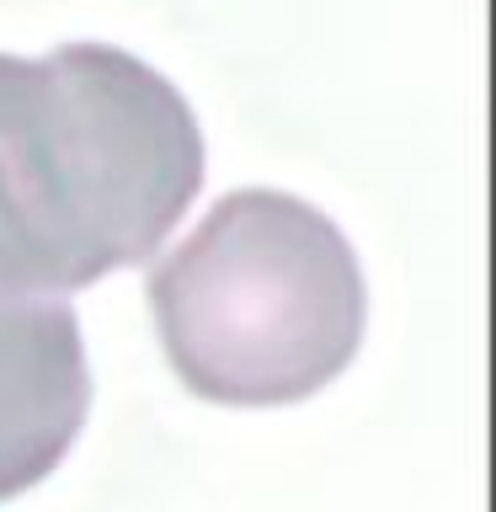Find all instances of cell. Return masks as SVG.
<instances>
[{
    "instance_id": "obj_1",
    "label": "cell",
    "mask_w": 496,
    "mask_h": 512,
    "mask_svg": "<svg viewBox=\"0 0 496 512\" xmlns=\"http://www.w3.org/2000/svg\"><path fill=\"white\" fill-rule=\"evenodd\" d=\"M203 128L112 43L0 54V294H75L144 267L203 187Z\"/></svg>"
},
{
    "instance_id": "obj_2",
    "label": "cell",
    "mask_w": 496,
    "mask_h": 512,
    "mask_svg": "<svg viewBox=\"0 0 496 512\" xmlns=\"http://www.w3.org/2000/svg\"><path fill=\"white\" fill-rule=\"evenodd\" d=\"M150 315L198 400L299 406L358 358L368 283L331 214L278 187H240L150 272Z\"/></svg>"
},
{
    "instance_id": "obj_3",
    "label": "cell",
    "mask_w": 496,
    "mask_h": 512,
    "mask_svg": "<svg viewBox=\"0 0 496 512\" xmlns=\"http://www.w3.org/2000/svg\"><path fill=\"white\" fill-rule=\"evenodd\" d=\"M91 416L80 315L64 299L0 294V502L43 486Z\"/></svg>"
}]
</instances>
